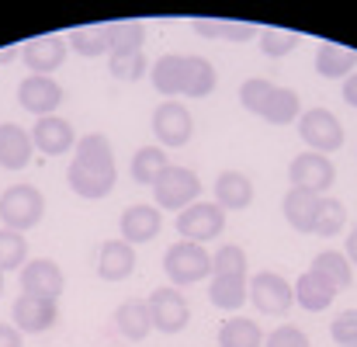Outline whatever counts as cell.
Wrapping results in <instances>:
<instances>
[{"label":"cell","mask_w":357,"mask_h":347,"mask_svg":"<svg viewBox=\"0 0 357 347\" xmlns=\"http://www.w3.org/2000/svg\"><path fill=\"white\" fill-rule=\"evenodd\" d=\"M333 299H337V288H333L323 274H316V271L298 274V281H295V302H298L302 309L323 313V309L333 306Z\"/></svg>","instance_id":"cell-20"},{"label":"cell","mask_w":357,"mask_h":347,"mask_svg":"<svg viewBox=\"0 0 357 347\" xmlns=\"http://www.w3.org/2000/svg\"><path fill=\"white\" fill-rule=\"evenodd\" d=\"M264 330L250 316H229L219 330V347H260Z\"/></svg>","instance_id":"cell-31"},{"label":"cell","mask_w":357,"mask_h":347,"mask_svg":"<svg viewBox=\"0 0 357 347\" xmlns=\"http://www.w3.org/2000/svg\"><path fill=\"white\" fill-rule=\"evenodd\" d=\"M316 209H319V195H312L305 188H288V195L281 202V212H284L288 226L295 232H312V226H316Z\"/></svg>","instance_id":"cell-21"},{"label":"cell","mask_w":357,"mask_h":347,"mask_svg":"<svg viewBox=\"0 0 357 347\" xmlns=\"http://www.w3.org/2000/svg\"><path fill=\"white\" fill-rule=\"evenodd\" d=\"M0 347H24L21 330H17V327H10V323H0Z\"/></svg>","instance_id":"cell-42"},{"label":"cell","mask_w":357,"mask_h":347,"mask_svg":"<svg viewBox=\"0 0 357 347\" xmlns=\"http://www.w3.org/2000/svg\"><path fill=\"white\" fill-rule=\"evenodd\" d=\"M246 299L264 313V316H284L295 302V288L278 274V271H260L246 285Z\"/></svg>","instance_id":"cell-5"},{"label":"cell","mask_w":357,"mask_h":347,"mask_svg":"<svg viewBox=\"0 0 357 347\" xmlns=\"http://www.w3.org/2000/svg\"><path fill=\"white\" fill-rule=\"evenodd\" d=\"M163 271L167 278L174 281V288H184V285H198L212 274V257L202 243H191V239H181L174 243L167 253H163Z\"/></svg>","instance_id":"cell-2"},{"label":"cell","mask_w":357,"mask_h":347,"mask_svg":"<svg viewBox=\"0 0 357 347\" xmlns=\"http://www.w3.org/2000/svg\"><path fill=\"white\" fill-rule=\"evenodd\" d=\"M246 278H233V274H212V285H208V299L215 309H239L246 302Z\"/></svg>","instance_id":"cell-28"},{"label":"cell","mask_w":357,"mask_h":347,"mask_svg":"<svg viewBox=\"0 0 357 347\" xmlns=\"http://www.w3.org/2000/svg\"><path fill=\"white\" fill-rule=\"evenodd\" d=\"M21 59L28 63V70H31L35 77H49L52 70L63 66V59H66V42L56 38V35L31 38V42L21 49Z\"/></svg>","instance_id":"cell-16"},{"label":"cell","mask_w":357,"mask_h":347,"mask_svg":"<svg viewBox=\"0 0 357 347\" xmlns=\"http://www.w3.org/2000/svg\"><path fill=\"white\" fill-rule=\"evenodd\" d=\"M17 105L35 118H49L63 105V87L52 77H24L17 87Z\"/></svg>","instance_id":"cell-10"},{"label":"cell","mask_w":357,"mask_h":347,"mask_svg":"<svg viewBox=\"0 0 357 347\" xmlns=\"http://www.w3.org/2000/svg\"><path fill=\"white\" fill-rule=\"evenodd\" d=\"M66 288V278L59 271L56 260L49 257H35L21 267V292L24 295H38V299H59Z\"/></svg>","instance_id":"cell-11"},{"label":"cell","mask_w":357,"mask_h":347,"mask_svg":"<svg viewBox=\"0 0 357 347\" xmlns=\"http://www.w3.org/2000/svg\"><path fill=\"white\" fill-rule=\"evenodd\" d=\"M132 271H135V250H132V243H125V239L101 243L98 278H105V281H125Z\"/></svg>","instance_id":"cell-18"},{"label":"cell","mask_w":357,"mask_h":347,"mask_svg":"<svg viewBox=\"0 0 357 347\" xmlns=\"http://www.w3.org/2000/svg\"><path fill=\"white\" fill-rule=\"evenodd\" d=\"M31 153H35L31 128H21L17 121H3L0 125V167L24 170L31 163Z\"/></svg>","instance_id":"cell-15"},{"label":"cell","mask_w":357,"mask_h":347,"mask_svg":"<svg viewBox=\"0 0 357 347\" xmlns=\"http://www.w3.org/2000/svg\"><path fill=\"white\" fill-rule=\"evenodd\" d=\"M288 177H291V188H305V191H312V195H326L330 188H333V181H337V167H333V160H326L323 153H298L295 160H291V167H288Z\"/></svg>","instance_id":"cell-8"},{"label":"cell","mask_w":357,"mask_h":347,"mask_svg":"<svg viewBox=\"0 0 357 347\" xmlns=\"http://www.w3.org/2000/svg\"><path fill=\"white\" fill-rule=\"evenodd\" d=\"M31 142L38 153L45 156H63L70 149H77V128L59 115L49 118H35V128H31Z\"/></svg>","instance_id":"cell-14"},{"label":"cell","mask_w":357,"mask_h":347,"mask_svg":"<svg viewBox=\"0 0 357 347\" xmlns=\"http://www.w3.org/2000/svg\"><path fill=\"white\" fill-rule=\"evenodd\" d=\"M108 66H112V77L121 80V84H135V80H142V77L149 73V63H146V52H142V49H132V52H112Z\"/></svg>","instance_id":"cell-32"},{"label":"cell","mask_w":357,"mask_h":347,"mask_svg":"<svg viewBox=\"0 0 357 347\" xmlns=\"http://www.w3.org/2000/svg\"><path fill=\"white\" fill-rule=\"evenodd\" d=\"M298 135L312 153H333L344 146V125L330 108H309L298 118Z\"/></svg>","instance_id":"cell-6"},{"label":"cell","mask_w":357,"mask_h":347,"mask_svg":"<svg viewBox=\"0 0 357 347\" xmlns=\"http://www.w3.org/2000/svg\"><path fill=\"white\" fill-rule=\"evenodd\" d=\"M115 327L125 341H142L153 330V316L146 302H121L115 309Z\"/></svg>","instance_id":"cell-26"},{"label":"cell","mask_w":357,"mask_h":347,"mask_svg":"<svg viewBox=\"0 0 357 347\" xmlns=\"http://www.w3.org/2000/svg\"><path fill=\"white\" fill-rule=\"evenodd\" d=\"M195 31L205 38H229V42H246L257 35L253 24H243V21H195Z\"/></svg>","instance_id":"cell-34"},{"label":"cell","mask_w":357,"mask_h":347,"mask_svg":"<svg viewBox=\"0 0 357 347\" xmlns=\"http://www.w3.org/2000/svg\"><path fill=\"white\" fill-rule=\"evenodd\" d=\"M28 264V243L14 230H0V271H14Z\"/></svg>","instance_id":"cell-35"},{"label":"cell","mask_w":357,"mask_h":347,"mask_svg":"<svg viewBox=\"0 0 357 347\" xmlns=\"http://www.w3.org/2000/svg\"><path fill=\"white\" fill-rule=\"evenodd\" d=\"M264 347H309V337L298 327H278L264 337Z\"/></svg>","instance_id":"cell-41"},{"label":"cell","mask_w":357,"mask_h":347,"mask_svg":"<svg viewBox=\"0 0 357 347\" xmlns=\"http://www.w3.org/2000/svg\"><path fill=\"white\" fill-rule=\"evenodd\" d=\"M42 216H45V198H42L38 188L14 184V188H7L0 195V219H3L7 230L24 232V230H31V226H38Z\"/></svg>","instance_id":"cell-4"},{"label":"cell","mask_w":357,"mask_h":347,"mask_svg":"<svg viewBox=\"0 0 357 347\" xmlns=\"http://www.w3.org/2000/svg\"><path fill=\"white\" fill-rule=\"evenodd\" d=\"M260 118L271 125H291L295 118H302V101L291 87H274V94L267 98V105L260 108Z\"/></svg>","instance_id":"cell-27"},{"label":"cell","mask_w":357,"mask_h":347,"mask_svg":"<svg viewBox=\"0 0 357 347\" xmlns=\"http://www.w3.org/2000/svg\"><path fill=\"white\" fill-rule=\"evenodd\" d=\"M0 295H3V271H0Z\"/></svg>","instance_id":"cell-45"},{"label":"cell","mask_w":357,"mask_h":347,"mask_svg":"<svg viewBox=\"0 0 357 347\" xmlns=\"http://www.w3.org/2000/svg\"><path fill=\"white\" fill-rule=\"evenodd\" d=\"M215 84H219L215 66L205 56H184V94L188 98H208Z\"/></svg>","instance_id":"cell-25"},{"label":"cell","mask_w":357,"mask_h":347,"mask_svg":"<svg viewBox=\"0 0 357 347\" xmlns=\"http://www.w3.org/2000/svg\"><path fill=\"white\" fill-rule=\"evenodd\" d=\"M112 28V52H132V49H142V38H146V28L139 21H108Z\"/></svg>","instance_id":"cell-37"},{"label":"cell","mask_w":357,"mask_h":347,"mask_svg":"<svg viewBox=\"0 0 357 347\" xmlns=\"http://www.w3.org/2000/svg\"><path fill=\"white\" fill-rule=\"evenodd\" d=\"M212 274H233V278H246V250L236 243H226L212 253Z\"/></svg>","instance_id":"cell-36"},{"label":"cell","mask_w":357,"mask_h":347,"mask_svg":"<svg viewBox=\"0 0 357 347\" xmlns=\"http://www.w3.org/2000/svg\"><path fill=\"white\" fill-rule=\"evenodd\" d=\"M357 66V52L347 45H337V42H323L316 49V73L326 77V80H347Z\"/></svg>","instance_id":"cell-22"},{"label":"cell","mask_w":357,"mask_h":347,"mask_svg":"<svg viewBox=\"0 0 357 347\" xmlns=\"http://www.w3.org/2000/svg\"><path fill=\"white\" fill-rule=\"evenodd\" d=\"M153 132H156V139L163 146H188L191 142V132H195L191 112L181 101H163L153 112Z\"/></svg>","instance_id":"cell-12"},{"label":"cell","mask_w":357,"mask_h":347,"mask_svg":"<svg viewBox=\"0 0 357 347\" xmlns=\"http://www.w3.org/2000/svg\"><path fill=\"white\" fill-rule=\"evenodd\" d=\"M119 226H121V239L135 246V243H149L160 232L163 219H160V209L156 205H128L121 212Z\"/></svg>","instance_id":"cell-17"},{"label":"cell","mask_w":357,"mask_h":347,"mask_svg":"<svg viewBox=\"0 0 357 347\" xmlns=\"http://www.w3.org/2000/svg\"><path fill=\"white\" fill-rule=\"evenodd\" d=\"M198 195H202L198 174L188 170V167H177V163H170L153 184L156 209H167V212H184L188 205L198 202Z\"/></svg>","instance_id":"cell-3"},{"label":"cell","mask_w":357,"mask_h":347,"mask_svg":"<svg viewBox=\"0 0 357 347\" xmlns=\"http://www.w3.org/2000/svg\"><path fill=\"white\" fill-rule=\"evenodd\" d=\"M271 94H274V84H271L267 77H250V80H243V87H239V105H243L246 112L260 115V108L267 105Z\"/></svg>","instance_id":"cell-38"},{"label":"cell","mask_w":357,"mask_h":347,"mask_svg":"<svg viewBox=\"0 0 357 347\" xmlns=\"http://www.w3.org/2000/svg\"><path fill=\"white\" fill-rule=\"evenodd\" d=\"M66 184L73 195L80 198H108L119 184V167H115V153H112V142L108 135L101 132H87L84 139H77V149H73V160H70V170H66Z\"/></svg>","instance_id":"cell-1"},{"label":"cell","mask_w":357,"mask_h":347,"mask_svg":"<svg viewBox=\"0 0 357 347\" xmlns=\"http://www.w3.org/2000/svg\"><path fill=\"white\" fill-rule=\"evenodd\" d=\"M344 223H347L344 202L323 195V198H319V209H316V226H312V232H319V236H337V232L344 230Z\"/></svg>","instance_id":"cell-33"},{"label":"cell","mask_w":357,"mask_h":347,"mask_svg":"<svg viewBox=\"0 0 357 347\" xmlns=\"http://www.w3.org/2000/svg\"><path fill=\"white\" fill-rule=\"evenodd\" d=\"M167 167H170V160H167V153H163L160 146H142V149H135V156H132V181L153 188L156 177H160Z\"/></svg>","instance_id":"cell-29"},{"label":"cell","mask_w":357,"mask_h":347,"mask_svg":"<svg viewBox=\"0 0 357 347\" xmlns=\"http://www.w3.org/2000/svg\"><path fill=\"white\" fill-rule=\"evenodd\" d=\"M146 306H149V316H153V330H160V334H181L188 327V320H191L188 299L174 285L153 288V295L146 299Z\"/></svg>","instance_id":"cell-7"},{"label":"cell","mask_w":357,"mask_h":347,"mask_svg":"<svg viewBox=\"0 0 357 347\" xmlns=\"http://www.w3.org/2000/svg\"><path fill=\"white\" fill-rule=\"evenodd\" d=\"M330 334L340 347H357V309L340 313L333 323H330Z\"/></svg>","instance_id":"cell-40"},{"label":"cell","mask_w":357,"mask_h":347,"mask_svg":"<svg viewBox=\"0 0 357 347\" xmlns=\"http://www.w3.org/2000/svg\"><path fill=\"white\" fill-rule=\"evenodd\" d=\"M222 230H226V212L215 202H195V205H188L177 216L181 239H191V243H208Z\"/></svg>","instance_id":"cell-9"},{"label":"cell","mask_w":357,"mask_h":347,"mask_svg":"<svg viewBox=\"0 0 357 347\" xmlns=\"http://www.w3.org/2000/svg\"><path fill=\"white\" fill-rule=\"evenodd\" d=\"M70 45H73V52H80V56H87V59H94V56H112V28L108 24H87V28H77L73 35H70Z\"/></svg>","instance_id":"cell-30"},{"label":"cell","mask_w":357,"mask_h":347,"mask_svg":"<svg viewBox=\"0 0 357 347\" xmlns=\"http://www.w3.org/2000/svg\"><path fill=\"white\" fill-rule=\"evenodd\" d=\"M149 80H153V91L163 94L167 101H174L177 94H184V56H160L149 70Z\"/></svg>","instance_id":"cell-23"},{"label":"cell","mask_w":357,"mask_h":347,"mask_svg":"<svg viewBox=\"0 0 357 347\" xmlns=\"http://www.w3.org/2000/svg\"><path fill=\"white\" fill-rule=\"evenodd\" d=\"M250 202H253V184H250L246 174L222 170V174L215 177V205H219L222 212H239V209H246Z\"/></svg>","instance_id":"cell-19"},{"label":"cell","mask_w":357,"mask_h":347,"mask_svg":"<svg viewBox=\"0 0 357 347\" xmlns=\"http://www.w3.org/2000/svg\"><path fill=\"white\" fill-rule=\"evenodd\" d=\"M347 260H351V267H357V226L347 232Z\"/></svg>","instance_id":"cell-44"},{"label":"cell","mask_w":357,"mask_h":347,"mask_svg":"<svg viewBox=\"0 0 357 347\" xmlns=\"http://www.w3.org/2000/svg\"><path fill=\"white\" fill-rule=\"evenodd\" d=\"M309 271L323 274L337 292H347V288L354 285V267H351V260H347L344 250H323V253H316Z\"/></svg>","instance_id":"cell-24"},{"label":"cell","mask_w":357,"mask_h":347,"mask_svg":"<svg viewBox=\"0 0 357 347\" xmlns=\"http://www.w3.org/2000/svg\"><path fill=\"white\" fill-rule=\"evenodd\" d=\"M295 45H298V35H295V31H278V28H267V31L260 35V52H264V56H271V59L288 56Z\"/></svg>","instance_id":"cell-39"},{"label":"cell","mask_w":357,"mask_h":347,"mask_svg":"<svg viewBox=\"0 0 357 347\" xmlns=\"http://www.w3.org/2000/svg\"><path fill=\"white\" fill-rule=\"evenodd\" d=\"M59 320V306L56 299H38V295H24L14 299V327L21 334H45L52 330Z\"/></svg>","instance_id":"cell-13"},{"label":"cell","mask_w":357,"mask_h":347,"mask_svg":"<svg viewBox=\"0 0 357 347\" xmlns=\"http://www.w3.org/2000/svg\"><path fill=\"white\" fill-rule=\"evenodd\" d=\"M344 101H347L351 108H357V73H351V77L344 80Z\"/></svg>","instance_id":"cell-43"}]
</instances>
